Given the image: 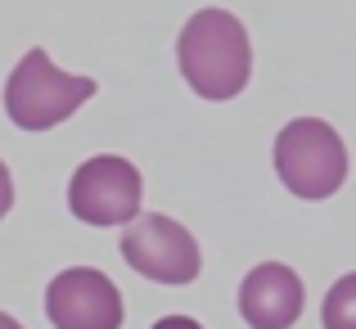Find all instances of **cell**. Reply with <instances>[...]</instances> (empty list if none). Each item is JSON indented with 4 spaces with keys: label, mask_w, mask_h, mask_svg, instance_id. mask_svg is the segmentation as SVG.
<instances>
[{
    "label": "cell",
    "mask_w": 356,
    "mask_h": 329,
    "mask_svg": "<svg viewBox=\"0 0 356 329\" xmlns=\"http://www.w3.org/2000/svg\"><path fill=\"white\" fill-rule=\"evenodd\" d=\"M9 208H14V181H9V167L0 163V221H5Z\"/></svg>",
    "instance_id": "9"
},
{
    "label": "cell",
    "mask_w": 356,
    "mask_h": 329,
    "mask_svg": "<svg viewBox=\"0 0 356 329\" xmlns=\"http://www.w3.org/2000/svg\"><path fill=\"white\" fill-rule=\"evenodd\" d=\"M321 321H325V329H356V271L343 275L339 284L325 294Z\"/></svg>",
    "instance_id": "8"
},
{
    "label": "cell",
    "mask_w": 356,
    "mask_h": 329,
    "mask_svg": "<svg viewBox=\"0 0 356 329\" xmlns=\"http://www.w3.org/2000/svg\"><path fill=\"white\" fill-rule=\"evenodd\" d=\"M176 59H181V77L203 99H235L252 77L248 32L226 9H199L181 27Z\"/></svg>",
    "instance_id": "1"
},
{
    "label": "cell",
    "mask_w": 356,
    "mask_h": 329,
    "mask_svg": "<svg viewBox=\"0 0 356 329\" xmlns=\"http://www.w3.org/2000/svg\"><path fill=\"white\" fill-rule=\"evenodd\" d=\"M122 257L136 275L158 280V284H190L203 271L194 234L163 212H145L122 230Z\"/></svg>",
    "instance_id": "4"
},
{
    "label": "cell",
    "mask_w": 356,
    "mask_h": 329,
    "mask_svg": "<svg viewBox=\"0 0 356 329\" xmlns=\"http://www.w3.org/2000/svg\"><path fill=\"white\" fill-rule=\"evenodd\" d=\"M154 329H203L199 321H190V316H163Z\"/></svg>",
    "instance_id": "10"
},
{
    "label": "cell",
    "mask_w": 356,
    "mask_h": 329,
    "mask_svg": "<svg viewBox=\"0 0 356 329\" xmlns=\"http://www.w3.org/2000/svg\"><path fill=\"white\" fill-rule=\"evenodd\" d=\"M140 199H145V181L127 158L99 154L72 172L68 185V208L86 225H122L140 217Z\"/></svg>",
    "instance_id": "5"
},
{
    "label": "cell",
    "mask_w": 356,
    "mask_h": 329,
    "mask_svg": "<svg viewBox=\"0 0 356 329\" xmlns=\"http://www.w3.org/2000/svg\"><path fill=\"white\" fill-rule=\"evenodd\" d=\"M45 316L54 329H122V294L104 271L72 266L50 280Z\"/></svg>",
    "instance_id": "6"
},
{
    "label": "cell",
    "mask_w": 356,
    "mask_h": 329,
    "mask_svg": "<svg viewBox=\"0 0 356 329\" xmlns=\"http://www.w3.org/2000/svg\"><path fill=\"white\" fill-rule=\"evenodd\" d=\"M95 95V77H77L50 63L45 50H27L5 81V118L23 131H50Z\"/></svg>",
    "instance_id": "2"
},
{
    "label": "cell",
    "mask_w": 356,
    "mask_h": 329,
    "mask_svg": "<svg viewBox=\"0 0 356 329\" xmlns=\"http://www.w3.org/2000/svg\"><path fill=\"white\" fill-rule=\"evenodd\" d=\"M302 280L284 262H261L239 284V316L252 329H293L302 316Z\"/></svg>",
    "instance_id": "7"
},
{
    "label": "cell",
    "mask_w": 356,
    "mask_h": 329,
    "mask_svg": "<svg viewBox=\"0 0 356 329\" xmlns=\"http://www.w3.org/2000/svg\"><path fill=\"white\" fill-rule=\"evenodd\" d=\"M0 329H23V325H18L14 316H5V312H0Z\"/></svg>",
    "instance_id": "11"
},
{
    "label": "cell",
    "mask_w": 356,
    "mask_h": 329,
    "mask_svg": "<svg viewBox=\"0 0 356 329\" xmlns=\"http://www.w3.org/2000/svg\"><path fill=\"white\" fill-rule=\"evenodd\" d=\"M275 172L298 199H330L348 181L343 136L321 118H293L275 136Z\"/></svg>",
    "instance_id": "3"
}]
</instances>
